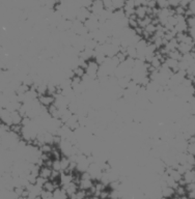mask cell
Instances as JSON below:
<instances>
[{"label": "cell", "instance_id": "6da1fadb", "mask_svg": "<svg viewBox=\"0 0 195 199\" xmlns=\"http://www.w3.org/2000/svg\"><path fill=\"white\" fill-rule=\"evenodd\" d=\"M99 67H100V65L96 62V60H89V61L87 62V67H86V69H85V74H87L88 76L93 80L97 79Z\"/></svg>", "mask_w": 195, "mask_h": 199}, {"label": "cell", "instance_id": "7a4b0ae2", "mask_svg": "<svg viewBox=\"0 0 195 199\" xmlns=\"http://www.w3.org/2000/svg\"><path fill=\"white\" fill-rule=\"evenodd\" d=\"M104 4H103V1H93L92 2V5L90 7L89 11L92 12V14H96V15H100L101 12L104 11Z\"/></svg>", "mask_w": 195, "mask_h": 199}, {"label": "cell", "instance_id": "3957f363", "mask_svg": "<svg viewBox=\"0 0 195 199\" xmlns=\"http://www.w3.org/2000/svg\"><path fill=\"white\" fill-rule=\"evenodd\" d=\"M194 47H195L194 45H188V44H184V43H179L178 50L182 53V55H185V54H188V53L193 52Z\"/></svg>", "mask_w": 195, "mask_h": 199}, {"label": "cell", "instance_id": "277c9868", "mask_svg": "<svg viewBox=\"0 0 195 199\" xmlns=\"http://www.w3.org/2000/svg\"><path fill=\"white\" fill-rule=\"evenodd\" d=\"M39 100H40V104H42L43 106H45V107H50L53 103H54V97H52V95H40V97L39 98Z\"/></svg>", "mask_w": 195, "mask_h": 199}, {"label": "cell", "instance_id": "5b68a950", "mask_svg": "<svg viewBox=\"0 0 195 199\" xmlns=\"http://www.w3.org/2000/svg\"><path fill=\"white\" fill-rule=\"evenodd\" d=\"M183 180H185L186 185H188V184L195 183V172H194L193 170L187 171V172L183 175Z\"/></svg>", "mask_w": 195, "mask_h": 199}, {"label": "cell", "instance_id": "8992f818", "mask_svg": "<svg viewBox=\"0 0 195 199\" xmlns=\"http://www.w3.org/2000/svg\"><path fill=\"white\" fill-rule=\"evenodd\" d=\"M174 30H176V33H182V32H187L189 30V26L187 24V21L184 22H179L178 24L174 27Z\"/></svg>", "mask_w": 195, "mask_h": 199}, {"label": "cell", "instance_id": "52a82bcc", "mask_svg": "<svg viewBox=\"0 0 195 199\" xmlns=\"http://www.w3.org/2000/svg\"><path fill=\"white\" fill-rule=\"evenodd\" d=\"M135 15L138 17V19H144L148 16V7L146 6H139L135 9Z\"/></svg>", "mask_w": 195, "mask_h": 199}, {"label": "cell", "instance_id": "ba28073f", "mask_svg": "<svg viewBox=\"0 0 195 199\" xmlns=\"http://www.w3.org/2000/svg\"><path fill=\"white\" fill-rule=\"evenodd\" d=\"M179 44V43L176 41V39H171L170 42H167V44L164 46V48H165L166 51L169 53L170 51H173V50H178Z\"/></svg>", "mask_w": 195, "mask_h": 199}, {"label": "cell", "instance_id": "9c48e42d", "mask_svg": "<svg viewBox=\"0 0 195 199\" xmlns=\"http://www.w3.org/2000/svg\"><path fill=\"white\" fill-rule=\"evenodd\" d=\"M11 117H12V120L14 125H20V123H22V122H23V116L20 114L19 111L11 112Z\"/></svg>", "mask_w": 195, "mask_h": 199}, {"label": "cell", "instance_id": "30bf717a", "mask_svg": "<svg viewBox=\"0 0 195 199\" xmlns=\"http://www.w3.org/2000/svg\"><path fill=\"white\" fill-rule=\"evenodd\" d=\"M161 194H162V196L163 197H165V198H170L172 197V196L176 194V190L174 189H172L170 187H165V188H163L161 190Z\"/></svg>", "mask_w": 195, "mask_h": 199}, {"label": "cell", "instance_id": "8fae6325", "mask_svg": "<svg viewBox=\"0 0 195 199\" xmlns=\"http://www.w3.org/2000/svg\"><path fill=\"white\" fill-rule=\"evenodd\" d=\"M167 57L176 60V61H181L182 58H183V55H182V53L179 50H173V51H170L167 54Z\"/></svg>", "mask_w": 195, "mask_h": 199}, {"label": "cell", "instance_id": "7c38bea8", "mask_svg": "<svg viewBox=\"0 0 195 199\" xmlns=\"http://www.w3.org/2000/svg\"><path fill=\"white\" fill-rule=\"evenodd\" d=\"M126 54H127V56L130 57V58L136 59L137 58V50H136V47L129 46L128 48H127Z\"/></svg>", "mask_w": 195, "mask_h": 199}, {"label": "cell", "instance_id": "4fadbf2b", "mask_svg": "<svg viewBox=\"0 0 195 199\" xmlns=\"http://www.w3.org/2000/svg\"><path fill=\"white\" fill-rule=\"evenodd\" d=\"M51 174H52V170L49 167H43L40 171V176L46 178V180L48 177H51Z\"/></svg>", "mask_w": 195, "mask_h": 199}, {"label": "cell", "instance_id": "5bb4252c", "mask_svg": "<svg viewBox=\"0 0 195 199\" xmlns=\"http://www.w3.org/2000/svg\"><path fill=\"white\" fill-rule=\"evenodd\" d=\"M162 63H163V61L162 60H160L158 58V57L156 56L155 55V57L153 58V60L151 61V67H154L155 70H160V67H161V65H162Z\"/></svg>", "mask_w": 195, "mask_h": 199}, {"label": "cell", "instance_id": "9a60e30c", "mask_svg": "<svg viewBox=\"0 0 195 199\" xmlns=\"http://www.w3.org/2000/svg\"><path fill=\"white\" fill-rule=\"evenodd\" d=\"M80 188H81V190H89V189H92V180H81V182H80Z\"/></svg>", "mask_w": 195, "mask_h": 199}, {"label": "cell", "instance_id": "2e32d148", "mask_svg": "<svg viewBox=\"0 0 195 199\" xmlns=\"http://www.w3.org/2000/svg\"><path fill=\"white\" fill-rule=\"evenodd\" d=\"M113 7L115 9V11H118V9H123L125 7L126 1H123V0H113Z\"/></svg>", "mask_w": 195, "mask_h": 199}, {"label": "cell", "instance_id": "e0dca14e", "mask_svg": "<svg viewBox=\"0 0 195 199\" xmlns=\"http://www.w3.org/2000/svg\"><path fill=\"white\" fill-rule=\"evenodd\" d=\"M186 74H187V78H189V79H192L193 77H195V63L189 65L188 69L186 70Z\"/></svg>", "mask_w": 195, "mask_h": 199}, {"label": "cell", "instance_id": "ac0fdd59", "mask_svg": "<svg viewBox=\"0 0 195 199\" xmlns=\"http://www.w3.org/2000/svg\"><path fill=\"white\" fill-rule=\"evenodd\" d=\"M70 160L69 158L67 157H63L61 160H60V165H61V170L64 171L67 169H69V166H70Z\"/></svg>", "mask_w": 195, "mask_h": 199}, {"label": "cell", "instance_id": "d6986e66", "mask_svg": "<svg viewBox=\"0 0 195 199\" xmlns=\"http://www.w3.org/2000/svg\"><path fill=\"white\" fill-rule=\"evenodd\" d=\"M143 30L146 32V33H148L149 35H153V34H155V32L157 31V26L151 23V24L148 25V26H146Z\"/></svg>", "mask_w": 195, "mask_h": 199}, {"label": "cell", "instance_id": "ffe728a7", "mask_svg": "<svg viewBox=\"0 0 195 199\" xmlns=\"http://www.w3.org/2000/svg\"><path fill=\"white\" fill-rule=\"evenodd\" d=\"M171 176L172 178H173L174 180H176V183H179V180H182V178H183V175L182 174H179V173L178 172V171H176V169H172V171L170 172V174H169Z\"/></svg>", "mask_w": 195, "mask_h": 199}, {"label": "cell", "instance_id": "44dd1931", "mask_svg": "<svg viewBox=\"0 0 195 199\" xmlns=\"http://www.w3.org/2000/svg\"><path fill=\"white\" fill-rule=\"evenodd\" d=\"M157 6H158L159 9H168L169 6V1H166V0H159L157 2Z\"/></svg>", "mask_w": 195, "mask_h": 199}, {"label": "cell", "instance_id": "7402d4cb", "mask_svg": "<svg viewBox=\"0 0 195 199\" xmlns=\"http://www.w3.org/2000/svg\"><path fill=\"white\" fill-rule=\"evenodd\" d=\"M73 70H74V74L76 77L82 78L83 75H85V69H83V67H77Z\"/></svg>", "mask_w": 195, "mask_h": 199}, {"label": "cell", "instance_id": "603a6c76", "mask_svg": "<svg viewBox=\"0 0 195 199\" xmlns=\"http://www.w3.org/2000/svg\"><path fill=\"white\" fill-rule=\"evenodd\" d=\"M45 191H49V192H54V190L56 189V187L54 186V184L51 183V182H47L46 184L44 185V187H43Z\"/></svg>", "mask_w": 195, "mask_h": 199}, {"label": "cell", "instance_id": "cb8c5ba5", "mask_svg": "<svg viewBox=\"0 0 195 199\" xmlns=\"http://www.w3.org/2000/svg\"><path fill=\"white\" fill-rule=\"evenodd\" d=\"M186 193H187L186 187H184V186H179V187L176 189V194L178 196H179V197H182V196H185V195H186Z\"/></svg>", "mask_w": 195, "mask_h": 199}, {"label": "cell", "instance_id": "d4e9b609", "mask_svg": "<svg viewBox=\"0 0 195 199\" xmlns=\"http://www.w3.org/2000/svg\"><path fill=\"white\" fill-rule=\"evenodd\" d=\"M187 153L194 156L195 157V143H188V146H187Z\"/></svg>", "mask_w": 195, "mask_h": 199}, {"label": "cell", "instance_id": "484cf974", "mask_svg": "<svg viewBox=\"0 0 195 199\" xmlns=\"http://www.w3.org/2000/svg\"><path fill=\"white\" fill-rule=\"evenodd\" d=\"M52 168H53V170H55V171H60V170H61V165H60V160H58V159H56V160H55V161H53Z\"/></svg>", "mask_w": 195, "mask_h": 199}, {"label": "cell", "instance_id": "4316f807", "mask_svg": "<svg viewBox=\"0 0 195 199\" xmlns=\"http://www.w3.org/2000/svg\"><path fill=\"white\" fill-rule=\"evenodd\" d=\"M187 24H188L189 28L195 29V16H192L187 19Z\"/></svg>", "mask_w": 195, "mask_h": 199}, {"label": "cell", "instance_id": "83f0119b", "mask_svg": "<svg viewBox=\"0 0 195 199\" xmlns=\"http://www.w3.org/2000/svg\"><path fill=\"white\" fill-rule=\"evenodd\" d=\"M189 64L187 63L186 61H184V60H181V61H179V70H184V72H186L187 69H188Z\"/></svg>", "mask_w": 195, "mask_h": 199}, {"label": "cell", "instance_id": "f1b7e54d", "mask_svg": "<svg viewBox=\"0 0 195 199\" xmlns=\"http://www.w3.org/2000/svg\"><path fill=\"white\" fill-rule=\"evenodd\" d=\"M187 9H185L184 7L182 6H178L174 9V12H176V15H179V16H185V12H186Z\"/></svg>", "mask_w": 195, "mask_h": 199}, {"label": "cell", "instance_id": "f546056e", "mask_svg": "<svg viewBox=\"0 0 195 199\" xmlns=\"http://www.w3.org/2000/svg\"><path fill=\"white\" fill-rule=\"evenodd\" d=\"M186 161H187L186 163H188V164H190V165H192V166L195 165V157H194V156H192V155H190V153H187Z\"/></svg>", "mask_w": 195, "mask_h": 199}, {"label": "cell", "instance_id": "4dcf8cb0", "mask_svg": "<svg viewBox=\"0 0 195 199\" xmlns=\"http://www.w3.org/2000/svg\"><path fill=\"white\" fill-rule=\"evenodd\" d=\"M51 145L50 144H43L42 145V147H40V150H42V153H50L51 152Z\"/></svg>", "mask_w": 195, "mask_h": 199}, {"label": "cell", "instance_id": "1f68e13d", "mask_svg": "<svg viewBox=\"0 0 195 199\" xmlns=\"http://www.w3.org/2000/svg\"><path fill=\"white\" fill-rule=\"evenodd\" d=\"M85 196H86L85 190H80L76 193V198L77 199H84V198H86Z\"/></svg>", "mask_w": 195, "mask_h": 199}, {"label": "cell", "instance_id": "d6a6232c", "mask_svg": "<svg viewBox=\"0 0 195 199\" xmlns=\"http://www.w3.org/2000/svg\"><path fill=\"white\" fill-rule=\"evenodd\" d=\"M188 9L192 12V15H193V16H195V1H190Z\"/></svg>", "mask_w": 195, "mask_h": 199}, {"label": "cell", "instance_id": "836d02e7", "mask_svg": "<svg viewBox=\"0 0 195 199\" xmlns=\"http://www.w3.org/2000/svg\"><path fill=\"white\" fill-rule=\"evenodd\" d=\"M189 4H190V1H188V0H186V1H179V6L184 7L185 9H187V6H189Z\"/></svg>", "mask_w": 195, "mask_h": 199}, {"label": "cell", "instance_id": "e575fe53", "mask_svg": "<svg viewBox=\"0 0 195 199\" xmlns=\"http://www.w3.org/2000/svg\"><path fill=\"white\" fill-rule=\"evenodd\" d=\"M100 197H101V199H106L107 197H109V193L106 192V191H102L100 194Z\"/></svg>", "mask_w": 195, "mask_h": 199}, {"label": "cell", "instance_id": "d590c367", "mask_svg": "<svg viewBox=\"0 0 195 199\" xmlns=\"http://www.w3.org/2000/svg\"><path fill=\"white\" fill-rule=\"evenodd\" d=\"M188 197L189 199H195V191H190V192H188Z\"/></svg>", "mask_w": 195, "mask_h": 199}, {"label": "cell", "instance_id": "8d00e7d4", "mask_svg": "<svg viewBox=\"0 0 195 199\" xmlns=\"http://www.w3.org/2000/svg\"><path fill=\"white\" fill-rule=\"evenodd\" d=\"M57 176H58V171L53 170V171H52V174H51V177H52V178H56Z\"/></svg>", "mask_w": 195, "mask_h": 199}, {"label": "cell", "instance_id": "74e56055", "mask_svg": "<svg viewBox=\"0 0 195 199\" xmlns=\"http://www.w3.org/2000/svg\"><path fill=\"white\" fill-rule=\"evenodd\" d=\"M89 199H100V198H99L98 196H92V197H90Z\"/></svg>", "mask_w": 195, "mask_h": 199}, {"label": "cell", "instance_id": "f35d334b", "mask_svg": "<svg viewBox=\"0 0 195 199\" xmlns=\"http://www.w3.org/2000/svg\"><path fill=\"white\" fill-rule=\"evenodd\" d=\"M172 199H182V198L179 197V196H178V197H174V198H172Z\"/></svg>", "mask_w": 195, "mask_h": 199}, {"label": "cell", "instance_id": "ab89813d", "mask_svg": "<svg viewBox=\"0 0 195 199\" xmlns=\"http://www.w3.org/2000/svg\"><path fill=\"white\" fill-rule=\"evenodd\" d=\"M194 90H195V84H194ZM195 95V94H194Z\"/></svg>", "mask_w": 195, "mask_h": 199}, {"label": "cell", "instance_id": "60d3db41", "mask_svg": "<svg viewBox=\"0 0 195 199\" xmlns=\"http://www.w3.org/2000/svg\"><path fill=\"white\" fill-rule=\"evenodd\" d=\"M84 199H89V198H84Z\"/></svg>", "mask_w": 195, "mask_h": 199}]
</instances>
